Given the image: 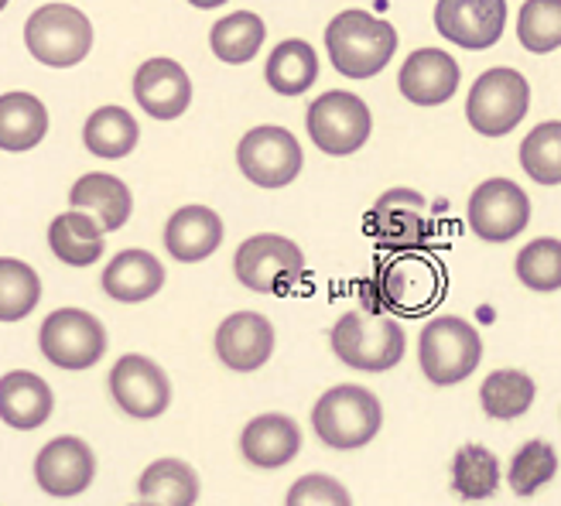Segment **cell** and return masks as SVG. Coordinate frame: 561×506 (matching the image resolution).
<instances>
[{
  "label": "cell",
  "mask_w": 561,
  "mask_h": 506,
  "mask_svg": "<svg viewBox=\"0 0 561 506\" xmlns=\"http://www.w3.org/2000/svg\"><path fill=\"white\" fill-rule=\"evenodd\" d=\"M288 506H350V490L332 475H305L288 490Z\"/></svg>",
  "instance_id": "cell-38"
},
{
  "label": "cell",
  "mask_w": 561,
  "mask_h": 506,
  "mask_svg": "<svg viewBox=\"0 0 561 506\" xmlns=\"http://www.w3.org/2000/svg\"><path fill=\"white\" fill-rule=\"evenodd\" d=\"M264 79L267 87L277 93V96H301L316 87L319 79V55L308 42H298V38H288L280 42L271 59H267V69H264Z\"/></svg>",
  "instance_id": "cell-27"
},
{
  "label": "cell",
  "mask_w": 561,
  "mask_h": 506,
  "mask_svg": "<svg viewBox=\"0 0 561 506\" xmlns=\"http://www.w3.org/2000/svg\"><path fill=\"white\" fill-rule=\"evenodd\" d=\"M161 288H164V267L148 250H121L103 271V291L124 304L148 301Z\"/></svg>",
  "instance_id": "cell-24"
},
{
  "label": "cell",
  "mask_w": 561,
  "mask_h": 506,
  "mask_svg": "<svg viewBox=\"0 0 561 506\" xmlns=\"http://www.w3.org/2000/svg\"><path fill=\"white\" fill-rule=\"evenodd\" d=\"M435 27L459 48H493L507 27V0H438Z\"/></svg>",
  "instance_id": "cell-15"
},
{
  "label": "cell",
  "mask_w": 561,
  "mask_h": 506,
  "mask_svg": "<svg viewBox=\"0 0 561 506\" xmlns=\"http://www.w3.org/2000/svg\"><path fill=\"white\" fill-rule=\"evenodd\" d=\"M332 353L363 373L394 370L404 359V329L383 312H346L329 332Z\"/></svg>",
  "instance_id": "cell-4"
},
{
  "label": "cell",
  "mask_w": 561,
  "mask_h": 506,
  "mask_svg": "<svg viewBox=\"0 0 561 506\" xmlns=\"http://www.w3.org/2000/svg\"><path fill=\"white\" fill-rule=\"evenodd\" d=\"M69 206L90 212L103 233H117L124 222L130 219L134 209V195L130 188L117 179V175H103V172H90L82 175L72 192H69Z\"/></svg>",
  "instance_id": "cell-23"
},
{
  "label": "cell",
  "mask_w": 561,
  "mask_h": 506,
  "mask_svg": "<svg viewBox=\"0 0 561 506\" xmlns=\"http://www.w3.org/2000/svg\"><path fill=\"white\" fill-rule=\"evenodd\" d=\"M237 164L243 179H250L261 188H285L298 179L305 154L298 137L285 127H254L247 130L240 148H237Z\"/></svg>",
  "instance_id": "cell-12"
},
{
  "label": "cell",
  "mask_w": 561,
  "mask_h": 506,
  "mask_svg": "<svg viewBox=\"0 0 561 506\" xmlns=\"http://www.w3.org/2000/svg\"><path fill=\"white\" fill-rule=\"evenodd\" d=\"M137 120L124 106H100L82 127V145L96 158H127L137 145Z\"/></svg>",
  "instance_id": "cell-29"
},
{
  "label": "cell",
  "mask_w": 561,
  "mask_h": 506,
  "mask_svg": "<svg viewBox=\"0 0 561 506\" xmlns=\"http://www.w3.org/2000/svg\"><path fill=\"white\" fill-rule=\"evenodd\" d=\"M24 45L42 66H79L93 48V24L72 4H45L24 24Z\"/></svg>",
  "instance_id": "cell-6"
},
{
  "label": "cell",
  "mask_w": 561,
  "mask_h": 506,
  "mask_svg": "<svg viewBox=\"0 0 561 506\" xmlns=\"http://www.w3.org/2000/svg\"><path fill=\"white\" fill-rule=\"evenodd\" d=\"M8 8V0H0V11H4Z\"/></svg>",
  "instance_id": "cell-40"
},
{
  "label": "cell",
  "mask_w": 561,
  "mask_h": 506,
  "mask_svg": "<svg viewBox=\"0 0 561 506\" xmlns=\"http://www.w3.org/2000/svg\"><path fill=\"white\" fill-rule=\"evenodd\" d=\"M305 253L295 240L277 233H257L237 246L233 274L240 285L257 295H288L301 280Z\"/></svg>",
  "instance_id": "cell-7"
},
{
  "label": "cell",
  "mask_w": 561,
  "mask_h": 506,
  "mask_svg": "<svg viewBox=\"0 0 561 506\" xmlns=\"http://www.w3.org/2000/svg\"><path fill=\"white\" fill-rule=\"evenodd\" d=\"M367 233L383 250H425L435 240L432 206L414 188H390L374 203L367 216Z\"/></svg>",
  "instance_id": "cell-10"
},
{
  "label": "cell",
  "mask_w": 561,
  "mask_h": 506,
  "mask_svg": "<svg viewBox=\"0 0 561 506\" xmlns=\"http://www.w3.org/2000/svg\"><path fill=\"white\" fill-rule=\"evenodd\" d=\"M222 243V219L209 206H182L164 227V250L182 264L206 261Z\"/></svg>",
  "instance_id": "cell-21"
},
{
  "label": "cell",
  "mask_w": 561,
  "mask_h": 506,
  "mask_svg": "<svg viewBox=\"0 0 561 506\" xmlns=\"http://www.w3.org/2000/svg\"><path fill=\"white\" fill-rule=\"evenodd\" d=\"M134 100L154 120H179L192 103V79L175 59H148L134 72Z\"/></svg>",
  "instance_id": "cell-18"
},
{
  "label": "cell",
  "mask_w": 561,
  "mask_h": 506,
  "mask_svg": "<svg viewBox=\"0 0 561 506\" xmlns=\"http://www.w3.org/2000/svg\"><path fill=\"white\" fill-rule=\"evenodd\" d=\"M500 486V459L486 445H462L453 459V493L462 499H486Z\"/></svg>",
  "instance_id": "cell-32"
},
{
  "label": "cell",
  "mask_w": 561,
  "mask_h": 506,
  "mask_svg": "<svg viewBox=\"0 0 561 506\" xmlns=\"http://www.w3.org/2000/svg\"><path fill=\"white\" fill-rule=\"evenodd\" d=\"M517 280L530 291H558L561 288V243L558 237H538L517 253Z\"/></svg>",
  "instance_id": "cell-35"
},
{
  "label": "cell",
  "mask_w": 561,
  "mask_h": 506,
  "mask_svg": "<svg viewBox=\"0 0 561 506\" xmlns=\"http://www.w3.org/2000/svg\"><path fill=\"white\" fill-rule=\"evenodd\" d=\"M48 134V110L32 93L0 96V151H32Z\"/></svg>",
  "instance_id": "cell-26"
},
{
  "label": "cell",
  "mask_w": 561,
  "mask_h": 506,
  "mask_svg": "<svg viewBox=\"0 0 561 506\" xmlns=\"http://www.w3.org/2000/svg\"><path fill=\"white\" fill-rule=\"evenodd\" d=\"M530 106V87L517 69H490L472 82L466 100V120L476 134L503 137L511 134Z\"/></svg>",
  "instance_id": "cell-8"
},
{
  "label": "cell",
  "mask_w": 561,
  "mask_h": 506,
  "mask_svg": "<svg viewBox=\"0 0 561 506\" xmlns=\"http://www.w3.org/2000/svg\"><path fill=\"white\" fill-rule=\"evenodd\" d=\"M370 130H374L370 106L356 93L329 90L308 106V134H312L319 151L332 158H346L359 151L370 140Z\"/></svg>",
  "instance_id": "cell-11"
},
{
  "label": "cell",
  "mask_w": 561,
  "mask_h": 506,
  "mask_svg": "<svg viewBox=\"0 0 561 506\" xmlns=\"http://www.w3.org/2000/svg\"><path fill=\"white\" fill-rule=\"evenodd\" d=\"M383 425V407L374 398V390L340 383L325 390L319 404L312 407V428L322 445L335 448V452H353L377 438Z\"/></svg>",
  "instance_id": "cell-3"
},
{
  "label": "cell",
  "mask_w": 561,
  "mask_h": 506,
  "mask_svg": "<svg viewBox=\"0 0 561 506\" xmlns=\"http://www.w3.org/2000/svg\"><path fill=\"white\" fill-rule=\"evenodd\" d=\"M137 496L145 503L188 506L199 499V475L182 459H158L140 472Z\"/></svg>",
  "instance_id": "cell-28"
},
{
  "label": "cell",
  "mask_w": 561,
  "mask_h": 506,
  "mask_svg": "<svg viewBox=\"0 0 561 506\" xmlns=\"http://www.w3.org/2000/svg\"><path fill=\"white\" fill-rule=\"evenodd\" d=\"M442 267L417 250H394V257L380 261L374 280L363 285L367 312L383 315H421L442 298Z\"/></svg>",
  "instance_id": "cell-1"
},
{
  "label": "cell",
  "mask_w": 561,
  "mask_h": 506,
  "mask_svg": "<svg viewBox=\"0 0 561 506\" xmlns=\"http://www.w3.org/2000/svg\"><path fill=\"white\" fill-rule=\"evenodd\" d=\"M42 280L24 261L0 257V322H21L38 308Z\"/></svg>",
  "instance_id": "cell-33"
},
{
  "label": "cell",
  "mask_w": 561,
  "mask_h": 506,
  "mask_svg": "<svg viewBox=\"0 0 561 506\" xmlns=\"http://www.w3.org/2000/svg\"><path fill=\"white\" fill-rule=\"evenodd\" d=\"M42 356L59 370H90L106 353V329L82 308H59L38 329Z\"/></svg>",
  "instance_id": "cell-9"
},
{
  "label": "cell",
  "mask_w": 561,
  "mask_h": 506,
  "mask_svg": "<svg viewBox=\"0 0 561 506\" xmlns=\"http://www.w3.org/2000/svg\"><path fill=\"white\" fill-rule=\"evenodd\" d=\"M554 472H558V456H554V448L541 438L535 441H527L520 452L514 456L511 462V490L517 496H535L545 483L554 480Z\"/></svg>",
  "instance_id": "cell-37"
},
{
  "label": "cell",
  "mask_w": 561,
  "mask_h": 506,
  "mask_svg": "<svg viewBox=\"0 0 561 506\" xmlns=\"http://www.w3.org/2000/svg\"><path fill=\"white\" fill-rule=\"evenodd\" d=\"M192 8H199V11H213V8H219V4H227V0H188Z\"/></svg>",
  "instance_id": "cell-39"
},
{
  "label": "cell",
  "mask_w": 561,
  "mask_h": 506,
  "mask_svg": "<svg viewBox=\"0 0 561 506\" xmlns=\"http://www.w3.org/2000/svg\"><path fill=\"white\" fill-rule=\"evenodd\" d=\"M209 45L216 51V59L230 62V66H243L254 59L264 45V21L250 11L219 18L209 32Z\"/></svg>",
  "instance_id": "cell-30"
},
{
  "label": "cell",
  "mask_w": 561,
  "mask_h": 506,
  "mask_svg": "<svg viewBox=\"0 0 561 506\" xmlns=\"http://www.w3.org/2000/svg\"><path fill=\"white\" fill-rule=\"evenodd\" d=\"M469 230L486 243H507L530 219L527 192L511 179H490L469 195Z\"/></svg>",
  "instance_id": "cell-13"
},
{
  "label": "cell",
  "mask_w": 561,
  "mask_h": 506,
  "mask_svg": "<svg viewBox=\"0 0 561 506\" xmlns=\"http://www.w3.org/2000/svg\"><path fill=\"white\" fill-rule=\"evenodd\" d=\"M459 79H462V69H459V62L448 51H442V48H417V51H411L408 59H404L401 76H398V87L417 106H438V103L456 96Z\"/></svg>",
  "instance_id": "cell-19"
},
{
  "label": "cell",
  "mask_w": 561,
  "mask_h": 506,
  "mask_svg": "<svg viewBox=\"0 0 561 506\" xmlns=\"http://www.w3.org/2000/svg\"><path fill=\"white\" fill-rule=\"evenodd\" d=\"M96 475V456L93 448L82 441V438H72V435H62V438H51L38 459H35V480L38 486L48 493V496H79L82 490H90Z\"/></svg>",
  "instance_id": "cell-16"
},
{
  "label": "cell",
  "mask_w": 561,
  "mask_h": 506,
  "mask_svg": "<svg viewBox=\"0 0 561 506\" xmlns=\"http://www.w3.org/2000/svg\"><path fill=\"white\" fill-rule=\"evenodd\" d=\"M55 411V398L42 377L11 370L0 377V421L18 432H35Z\"/></svg>",
  "instance_id": "cell-22"
},
{
  "label": "cell",
  "mask_w": 561,
  "mask_h": 506,
  "mask_svg": "<svg viewBox=\"0 0 561 506\" xmlns=\"http://www.w3.org/2000/svg\"><path fill=\"white\" fill-rule=\"evenodd\" d=\"M274 353V325L261 312H237L216 329V356L227 370L254 373Z\"/></svg>",
  "instance_id": "cell-17"
},
{
  "label": "cell",
  "mask_w": 561,
  "mask_h": 506,
  "mask_svg": "<svg viewBox=\"0 0 561 506\" xmlns=\"http://www.w3.org/2000/svg\"><path fill=\"white\" fill-rule=\"evenodd\" d=\"M398 48L394 24L374 18L367 11H343L325 27V51L335 72L346 79H370L377 76Z\"/></svg>",
  "instance_id": "cell-2"
},
{
  "label": "cell",
  "mask_w": 561,
  "mask_h": 506,
  "mask_svg": "<svg viewBox=\"0 0 561 506\" xmlns=\"http://www.w3.org/2000/svg\"><path fill=\"white\" fill-rule=\"evenodd\" d=\"M480 356H483L480 332L459 315H435L421 329L417 359L435 387H453L472 377V370L480 367Z\"/></svg>",
  "instance_id": "cell-5"
},
{
  "label": "cell",
  "mask_w": 561,
  "mask_h": 506,
  "mask_svg": "<svg viewBox=\"0 0 561 506\" xmlns=\"http://www.w3.org/2000/svg\"><path fill=\"white\" fill-rule=\"evenodd\" d=\"M520 164L541 185L561 182V120H545L520 140Z\"/></svg>",
  "instance_id": "cell-34"
},
{
  "label": "cell",
  "mask_w": 561,
  "mask_h": 506,
  "mask_svg": "<svg viewBox=\"0 0 561 506\" xmlns=\"http://www.w3.org/2000/svg\"><path fill=\"white\" fill-rule=\"evenodd\" d=\"M240 452L257 469H280L301 452V432L288 414H261L243 428Z\"/></svg>",
  "instance_id": "cell-20"
},
{
  "label": "cell",
  "mask_w": 561,
  "mask_h": 506,
  "mask_svg": "<svg viewBox=\"0 0 561 506\" xmlns=\"http://www.w3.org/2000/svg\"><path fill=\"white\" fill-rule=\"evenodd\" d=\"M110 393L124 414L151 421L168 411L172 404V383H168L164 370L148 356H121L110 370Z\"/></svg>",
  "instance_id": "cell-14"
},
{
  "label": "cell",
  "mask_w": 561,
  "mask_h": 506,
  "mask_svg": "<svg viewBox=\"0 0 561 506\" xmlns=\"http://www.w3.org/2000/svg\"><path fill=\"white\" fill-rule=\"evenodd\" d=\"M535 393L538 387L524 370H496L480 387V404L496 421H514L535 404Z\"/></svg>",
  "instance_id": "cell-31"
},
{
  "label": "cell",
  "mask_w": 561,
  "mask_h": 506,
  "mask_svg": "<svg viewBox=\"0 0 561 506\" xmlns=\"http://www.w3.org/2000/svg\"><path fill=\"white\" fill-rule=\"evenodd\" d=\"M517 42L535 51H554L561 45V0H527L517 14Z\"/></svg>",
  "instance_id": "cell-36"
},
{
  "label": "cell",
  "mask_w": 561,
  "mask_h": 506,
  "mask_svg": "<svg viewBox=\"0 0 561 506\" xmlns=\"http://www.w3.org/2000/svg\"><path fill=\"white\" fill-rule=\"evenodd\" d=\"M48 246L51 253L69 267H90L103 257L106 250V237L100 230V222L82 212V209H69L62 216L51 219L48 227Z\"/></svg>",
  "instance_id": "cell-25"
}]
</instances>
